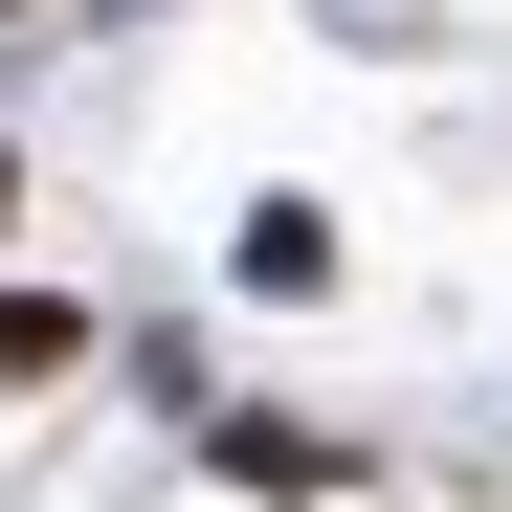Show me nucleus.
I'll use <instances>...</instances> for the list:
<instances>
[{
  "mask_svg": "<svg viewBox=\"0 0 512 512\" xmlns=\"http://www.w3.org/2000/svg\"><path fill=\"white\" fill-rule=\"evenodd\" d=\"M67 357H90V312H67V290H0V379H67Z\"/></svg>",
  "mask_w": 512,
  "mask_h": 512,
  "instance_id": "nucleus-1",
  "label": "nucleus"
},
{
  "mask_svg": "<svg viewBox=\"0 0 512 512\" xmlns=\"http://www.w3.org/2000/svg\"><path fill=\"white\" fill-rule=\"evenodd\" d=\"M0 201H23V179H0Z\"/></svg>",
  "mask_w": 512,
  "mask_h": 512,
  "instance_id": "nucleus-2",
  "label": "nucleus"
}]
</instances>
